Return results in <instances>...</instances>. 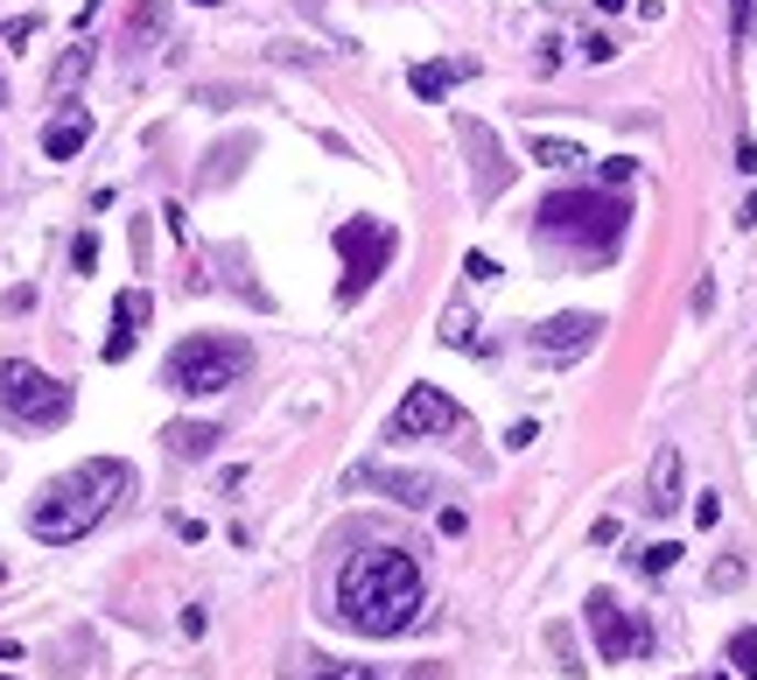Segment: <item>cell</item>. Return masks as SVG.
I'll return each instance as SVG.
<instances>
[{
  "label": "cell",
  "instance_id": "obj_1",
  "mask_svg": "<svg viewBox=\"0 0 757 680\" xmlns=\"http://www.w3.org/2000/svg\"><path fill=\"white\" fill-rule=\"evenodd\" d=\"M337 617L358 638H401L421 617V569L401 547H365L337 575Z\"/></svg>",
  "mask_w": 757,
  "mask_h": 680
},
{
  "label": "cell",
  "instance_id": "obj_2",
  "mask_svg": "<svg viewBox=\"0 0 757 680\" xmlns=\"http://www.w3.org/2000/svg\"><path fill=\"white\" fill-rule=\"evenodd\" d=\"M127 491H134V470H127L120 457H91V463L64 470V478H50L43 491H35L29 534L43 540V547H70V540H85L99 519L120 513Z\"/></svg>",
  "mask_w": 757,
  "mask_h": 680
},
{
  "label": "cell",
  "instance_id": "obj_3",
  "mask_svg": "<svg viewBox=\"0 0 757 680\" xmlns=\"http://www.w3.org/2000/svg\"><path fill=\"white\" fill-rule=\"evenodd\" d=\"M624 224H632V204L611 190H555L534 211V239L575 260H611L624 245Z\"/></svg>",
  "mask_w": 757,
  "mask_h": 680
},
{
  "label": "cell",
  "instance_id": "obj_4",
  "mask_svg": "<svg viewBox=\"0 0 757 680\" xmlns=\"http://www.w3.org/2000/svg\"><path fill=\"white\" fill-rule=\"evenodd\" d=\"M245 372H253V344L211 330V337H183V344L168 351L162 380H168V393H183V401H211V393L239 386Z\"/></svg>",
  "mask_w": 757,
  "mask_h": 680
},
{
  "label": "cell",
  "instance_id": "obj_5",
  "mask_svg": "<svg viewBox=\"0 0 757 680\" xmlns=\"http://www.w3.org/2000/svg\"><path fill=\"white\" fill-rule=\"evenodd\" d=\"M0 414L14 428H64L70 421V386L29 358H0Z\"/></svg>",
  "mask_w": 757,
  "mask_h": 680
},
{
  "label": "cell",
  "instance_id": "obj_6",
  "mask_svg": "<svg viewBox=\"0 0 757 680\" xmlns=\"http://www.w3.org/2000/svg\"><path fill=\"white\" fill-rule=\"evenodd\" d=\"M337 253H344V288H337V301H351L372 288L378 274H386V260H393V232L386 224H372V218H344L337 224Z\"/></svg>",
  "mask_w": 757,
  "mask_h": 680
},
{
  "label": "cell",
  "instance_id": "obj_7",
  "mask_svg": "<svg viewBox=\"0 0 757 680\" xmlns=\"http://www.w3.org/2000/svg\"><path fill=\"white\" fill-rule=\"evenodd\" d=\"M582 617H590V638H596L603 667H624V659H646L652 652V625H646V617H632L611 590H596L590 603H582Z\"/></svg>",
  "mask_w": 757,
  "mask_h": 680
},
{
  "label": "cell",
  "instance_id": "obj_8",
  "mask_svg": "<svg viewBox=\"0 0 757 680\" xmlns=\"http://www.w3.org/2000/svg\"><path fill=\"white\" fill-rule=\"evenodd\" d=\"M457 428H463V407L449 401L442 386H407V401L393 407L386 436L393 442H414V436H457Z\"/></svg>",
  "mask_w": 757,
  "mask_h": 680
},
{
  "label": "cell",
  "instance_id": "obj_9",
  "mask_svg": "<svg viewBox=\"0 0 757 680\" xmlns=\"http://www.w3.org/2000/svg\"><path fill=\"white\" fill-rule=\"evenodd\" d=\"M457 141L470 147V190H478V204L505 197V183H513V162H505L498 134H491L484 120H457Z\"/></svg>",
  "mask_w": 757,
  "mask_h": 680
},
{
  "label": "cell",
  "instance_id": "obj_10",
  "mask_svg": "<svg viewBox=\"0 0 757 680\" xmlns=\"http://www.w3.org/2000/svg\"><path fill=\"white\" fill-rule=\"evenodd\" d=\"M344 491H386L393 505H435L442 498V484L435 478H421V470H393V463H358V470H344Z\"/></svg>",
  "mask_w": 757,
  "mask_h": 680
},
{
  "label": "cell",
  "instance_id": "obj_11",
  "mask_svg": "<svg viewBox=\"0 0 757 680\" xmlns=\"http://www.w3.org/2000/svg\"><path fill=\"white\" fill-rule=\"evenodd\" d=\"M603 337V316H590V309H568V316H547V323L534 330V351L540 358H555V365H568V358H582Z\"/></svg>",
  "mask_w": 757,
  "mask_h": 680
},
{
  "label": "cell",
  "instance_id": "obj_12",
  "mask_svg": "<svg viewBox=\"0 0 757 680\" xmlns=\"http://www.w3.org/2000/svg\"><path fill=\"white\" fill-rule=\"evenodd\" d=\"M680 484H688V463H680V449L667 442L652 457V478H646V513H659V519L680 513Z\"/></svg>",
  "mask_w": 757,
  "mask_h": 680
},
{
  "label": "cell",
  "instance_id": "obj_13",
  "mask_svg": "<svg viewBox=\"0 0 757 680\" xmlns=\"http://www.w3.org/2000/svg\"><path fill=\"white\" fill-rule=\"evenodd\" d=\"M162 442H168V457L197 463V457H211V449H218V428H204V421H168Z\"/></svg>",
  "mask_w": 757,
  "mask_h": 680
},
{
  "label": "cell",
  "instance_id": "obj_14",
  "mask_svg": "<svg viewBox=\"0 0 757 680\" xmlns=\"http://www.w3.org/2000/svg\"><path fill=\"white\" fill-rule=\"evenodd\" d=\"M85 141H91V112H64V120L43 134V155H50V162H70Z\"/></svg>",
  "mask_w": 757,
  "mask_h": 680
},
{
  "label": "cell",
  "instance_id": "obj_15",
  "mask_svg": "<svg viewBox=\"0 0 757 680\" xmlns=\"http://www.w3.org/2000/svg\"><path fill=\"white\" fill-rule=\"evenodd\" d=\"M463 78V64H414L407 70V85H414V99H449V85Z\"/></svg>",
  "mask_w": 757,
  "mask_h": 680
},
{
  "label": "cell",
  "instance_id": "obj_16",
  "mask_svg": "<svg viewBox=\"0 0 757 680\" xmlns=\"http://www.w3.org/2000/svg\"><path fill=\"white\" fill-rule=\"evenodd\" d=\"M168 29V0H134V14H127V43H147V35H162Z\"/></svg>",
  "mask_w": 757,
  "mask_h": 680
},
{
  "label": "cell",
  "instance_id": "obj_17",
  "mask_svg": "<svg viewBox=\"0 0 757 680\" xmlns=\"http://www.w3.org/2000/svg\"><path fill=\"white\" fill-rule=\"evenodd\" d=\"M526 155H534L540 168H575V162H590L575 141H555V134H534V141H526Z\"/></svg>",
  "mask_w": 757,
  "mask_h": 680
},
{
  "label": "cell",
  "instance_id": "obj_18",
  "mask_svg": "<svg viewBox=\"0 0 757 680\" xmlns=\"http://www.w3.org/2000/svg\"><path fill=\"white\" fill-rule=\"evenodd\" d=\"M91 56H99V50H91V43H70L64 56H56V70H50V85H56V91H70V85H78V78H85V70H91Z\"/></svg>",
  "mask_w": 757,
  "mask_h": 680
},
{
  "label": "cell",
  "instance_id": "obj_19",
  "mask_svg": "<svg viewBox=\"0 0 757 680\" xmlns=\"http://www.w3.org/2000/svg\"><path fill=\"white\" fill-rule=\"evenodd\" d=\"M442 344H449V351H484L478 316H470V309H449V316H442Z\"/></svg>",
  "mask_w": 757,
  "mask_h": 680
},
{
  "label": "cell",
  "instance_id": "obj_20",
  "mask_svg": "<svg viewBox=\"0 0 757 680\" xmlns=\"http://www.w3.org/2000/svg\"><path fill=\"white\" fill-rule=\"evenodd\" d=\"M147 316H155V295H147V288H127L120 301H112V323H120V330H141Z\"/></svg>",
  "mask_w": 757,
  "mask_h": 680
},
{
  "label": "cell",
  "instance_id": "obj_21",
  "mask_svg": "<svg viewBox=\"0 0 757 680\" xmlns=\"http://www.w3.org/2000/svg\"><path fill=\"white\" fill-rule=\"evenodd\" d=\"M729 659H736V673H744V680H757V625L729 638Z\"/></svg>",
  "mask_w": 757,
  "mask_h": 680
},
{
  "label": "cell",
  "instance_id": "obj_22",
  "mask_svg": "<svg viewBox=\"0 0 757 680\" xmlns=\"http://www.w3.org/2000/svg\"><path fill=\"white\" fill-rule=\"evenodd\" d=\"M673 561H680V547H673V540H659V547H646V555H638V575H667Z\"/></svg>",
  "mask_w": 757,
  "mask_h": 680
},
{
  "label": "cell",
  "instance_id": "obj_23",
  "mask_svg": "<svg viewBox=\"0 0 757 680\" xmlns=\"http://www.w3.org/2000/svg\"><path fill=\"white\" fill-rule=\"evenodd\" d=\"M596 176L611 183V190H624V183L638 176V162H632V155H611V162H596Z\"/></svg>",
  "mask_w": 757,
  "mask_h": 680
},
{
  "label": "cell",
  "instance_id": "obj_24",
  "mask_svg": "<svg viewBox=\"0 0 757 680\" xmlns=\"http://www.w3.org/2000/svg\"><path fill=\"white\" fill-rule=\"evenodd\" d=\"M70 267H78V274H91V267H99V239H91V232H78V239H70Z\"/></svg>",
  "mask_w": 757,
  "mask_h": 680
},
{
  "label": "cell",
  "instance_id": "obj_25",
  "mask_svg": "<svg viewBox=\"0 0 757 680\" xmlns=\"http://www.w3.org/2000/svg\"><path fill=\"white\" fill-rule=\"evenodd\" d=\"M709 590H744V561H715V569H709Z\"/></svg>",
  "mask_w": 757,
  "mask_h": 680
},
{
  "label": "cell",
  "instance_id": "obj_26",
  "mask_svg": "<svg viewBox=\"0 0 757 680\" xmlns=\"http://www.w3.org/2000/svg\"><path fill=\"white\" fill-rule=\"evenodd\" d=\"M316 680H378V667H351V659H337V667H323Z\"/></svg>",
  "mask_w": 757,
  "mask_h": 680
},
{
  "label": "cell",
  "instance_id": "obj_27",
  "mask_svg": "<svg viewBox=\"0 0 757 680\" xmlns=\"http://www.w3.org/2000/svg\"><path fill=\"white\" fill-rule=\"evenodd\" d=\"M463 274H470V281H498V260H491V253H470Z\"/></svg>",
  "mask_w": 757,
  "mask_h": 680
},
{
  "label": "cell",
  "instance_id": "obj_28",
  "mask_svg": "<svg viewBox=\"0 0 757 680\" xmlns=\"http://www.w3.org/2000/svg\"><path fill=\"white\" fill-rule=\"evenodd\" d=\"M127 351H134V330H112V337H106V365H120Z\"/></svg>",
  "mask_w": 757,
  "mask_h": 680
},
{
  "label": "cell",
  "instance_id": "obj_29",
  "mask_svg": "<svg viewBox=\"0 0 757 680\" xmlns=\"http://www.w3.org/2000/svg\"><path fill=\"white\" fill-rule=\"evenodd\" d=\"M582 56H590V64H611L617 43H611V35H590V43H582Z\"/></svg>",
  "mask_w": 757,
  "mask_h": 680
},
{
  "label": "cell",
  "instance_id": "obj_30",
  "mask_svg": "<svg viewBox=\"0 0 757 680\" xmlns=\"http://www.w3.org/2000/svg\"><path fill=\"white\" fill-rule=\"evenodd\" d=\"M694 519L715 526V519H723V498H715V491H702V498H694Z\"/></svg>",
  "mask_w": 757,
  "mask_h": 680
},
{
  "label": "cell",
  "instance_id": "obj_31",
  "mask_svg": "<svg viewBox=\"0 0 757 680\" xmlns=\"http://www.w3.org/2000/svg\"><path fill=\"white\" fill-rule=\"evenodd\" d=\"M750 8H757V0H736V14H729V29H736V35H750Z\"/></svg>",
  "mask_w": 757,
  "mask_h": 680
},
{
  "label": "cell",
  "instance_id": "obj_32",
  "mask_svg": "<svg viewBox=\"0 0 757 680\" xmlns=\"http://www.w3.org/2000/svg\"><path fill=\"white\" fill-rule=\"evenodd\" d=\"M596 8H603V14H617V8H632V0H596Z\"/></svg>",
  "mask_w": 757,
  "mask_h": 680
},
{
  "label": "cell",
  "instance_id": "obj_33",
  "mask_svg": "<svg viewBox=\"0 0 757 680\" xmlns=\"http://www.w3.org/2000/svg\"><path fill=\"white\" fill-rule=\"evenodd\" d=\"M301 14H323V0H301Z\"/></svg>",
  "mask_w": 757,
  "mask_h": 680
},
{
  "label": "cell",
  "instance_id": "obj_34",
  "mask_svg": "<svg viewBox=\"0 0 757 680\" xmlns=\"http://www.w3.org/2000/svg\"><path fill=\"white\" fill-rule=\"evenodd\" d=\"M197 8H218V0H197Z\"/></svg>",
  "mask_w": 757,
  "mask_h": 680
},
{
  "label": "cell",
  "instance_id": "obj_35",
  "mask_svg": "<svg viewBox=\"0 0 757 680\" xmlns=\"http://www.w3.org/2000/svg\"><path fill=\"white\" fill-rule=\"evenodd\" d=\"M715 680H729V673H715Z\"/></svg>",
  "mask_w": 757,
  "mask_h": 680
}]
</instances>
